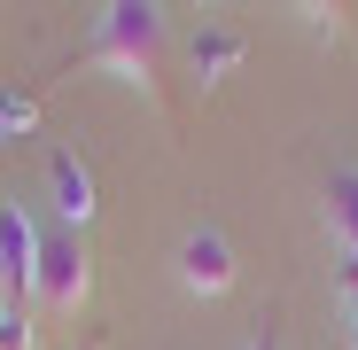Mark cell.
<instances>
[{"label": "cell", "instance_id": "1", "mask_svg": "<svg viewBox=\"0 0 358 350\" xmlns=\"http://www.w3.org/2000/svg\"><path fill=\"white\" fill-rule=\"evenodd\" d=\"M86 63H109V71H125L133 86H156V63H164V8H148V0H109V8L94 16Z\"/></svg>", "mask_w": 358, "mask_h": 350}, {"label": "cell", "instance_id": "7", "mask_svg": "<svg viewBox=\"0 0 358 350\" xmlns=\"http://www.w3.org/2000/svg\"><path fill=\"white\" fill-rule=\"evenodd\" d=\"M327 226L343 233V249L358 257V171H335V180H327Z\"/></svg>", "mask_w": 358, "mask_h": 350}, {"label": "cell", "instance_id": "4", "mask_svg": "<svg viewBox=\"0 0 358 350\" xmlns=\"http://www.w3.org/2000/svg\"><path fill=\"white\" fill-rule=\"evenodd\" d=\"M0 257H8L16 288H31V265H39V226L24 203H0Z\"/></svg>", "mask_w": 358, "mask_h": 350}, {"label": "cell", "instance_id": "8", "mask_svg": "<svg viewBox=\"0 0 358 350\" xmlns=\"http://www.w3.org/2000/svg\"><path fill=\"white\" fill-rule=\"evenodd\" d=\"M0 350H31V319L16 304H0Z\"/></svg>", "mask_w": 358, "mask_h": 350}, {"label": "cell", "instance_id": "2", "mask_svg": "<svg viewBox=\"0 0 358 350\" xmlns=\"http://www.w3.org/2000/svg\"><path fill=\"white\" fill-rule=\"evenodd\" d=\"M86 288H94L86 233H78V226H55V233H39V265H31V296H39V312L71 319V312L86 304Z\"/></svg>", "mask_w": 358, "mask_h": 350}, {"label": "cell", "instance_id": "10", "mask_svg": "<svg viewBox=\"0 0 358 350\" xmlns=\"http://www.w3.org/2000/svg\"><path fill=\"white\" fill-rule=\"evenodd\" d=\"M350 304H358V272H350Z\"/></svg>", "mask_w": 358, "mask_h": 350}, {"label": "cell", "instance_id": "9", "mask_svg": "<svg viewBox=\"0 0 358 350\" xmlns=\"http://www.w3.org/2000/svg\"><path fill=\"white\" fill-rule=\"evenodd\" d=\"M31 125V94H8V101H0V133H24Z\"/></svg>", "mask_w": 358, "mask_h": 350}, {"label": "cell", "instance_id": "3", "mask_svg": "<svg viewBox=\"0 0 358 350\" xmlns=\"http://www.w3.org/2000/svg\"><path fill=\"white\" fill-rule=\"evenodd\" d=\"M179 280H187L195 296H226L234 288V242L218 226H195L187 242H179Z\"/></svg>", "mask_w": 358, "mask_h": 350}, {"label": "cell", "instance_id": "5", "mask_svg": "<svg viewBox=\"0 0 358 350\" xmlns=\"http://www.w3.org/2000/svg\"><path fill=\"white\" fill-rule=\"evenodd\" d=\"M187 63H195V78H203V86H218L234 63H242V31H226V24H203V31L187 39Z\"/></svg>", "mask_w": 358, "mask_h": 350}, {"label": "cell", "instance_id": "6", "mask_svg": "<svg viewBox=\"0 0 358 350\" xmlns=\"http://www.w3.org/2000/svg\"><path fill=\"white\" fill-rule=\"evenodd\" d=\"M55 210H63V226L86 233V218H94V171L78 156H55Z\"/></svg>", "mask_w": 358, "mask_h": 350}]
</instances>
